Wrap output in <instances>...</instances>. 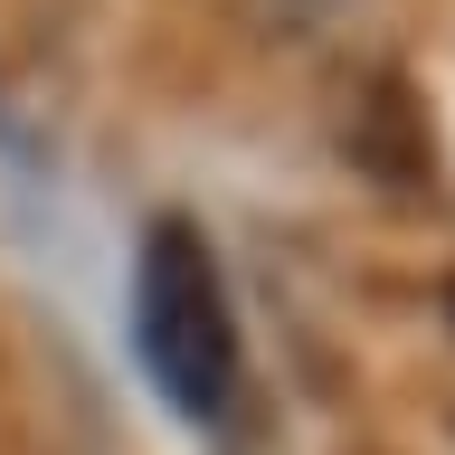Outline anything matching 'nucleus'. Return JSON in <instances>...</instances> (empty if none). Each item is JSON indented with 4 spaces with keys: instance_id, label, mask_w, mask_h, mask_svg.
I'll list each match as a JSON object with an SVG mask.
<instances>
[{
    "instance_id": "2",
    "label": "nucleus",
    "mask_w": 455,
    "mask_h": 455,
    "mask_svg": "<svg viewBox=\"0 0 455 455\" xmlns=\"http://www.w3.org/2000/svg\"><path fill=\"white\" fill-rule=\"evenodd\" d=\"M341 152H351L370 180H389V190H427V171H436V124H427L408 67H370L361 76V95L341 114Z\"/></svg>"
},
{
    "instance_id": "4",
    "label": "nucleus",
    "mask_w": 455,
    "mask_h": 455,
    "mask_svg": "<svg viewBox=\"0 0 455 455\" xmlns=\"http://www.w3.org/2000/svg\"><path fill=\"white\" fill-rule=\"evenodd\" d=\"M446 323H455V284H446Z\"/></svg>"
},
{
    "instance_id": "1",
    "label": "nucleus",
    "mask_w": 455,
    "mask_h": 455,
    "mask_svg": "<svg viewBox=\"0 0 455 455\" xmlns=\"http://www.w3.org/2000/svg\"><path fill=\"white\" fill-rule=\"evenodd\" d=\"M133 351L152 370V389L180 418H219L237 398V313H228L219 247L199 237V219H152L133 266Z\"/></svg>"
},
{
    "instance_id": "3",
    "label": "nucleus",
    "mask_w": 455,
    "mask_h": 455,
    "mask_svg": "<svg viewBox=\"0 0 455 455\" xmlns=\"http://www.w3.org/2000/svg\"><path fill=\"white\" fill-rule=\"evenodd\" d=\"M294 10H332V0H294Z\"/></svg>"
}]
</instances>
